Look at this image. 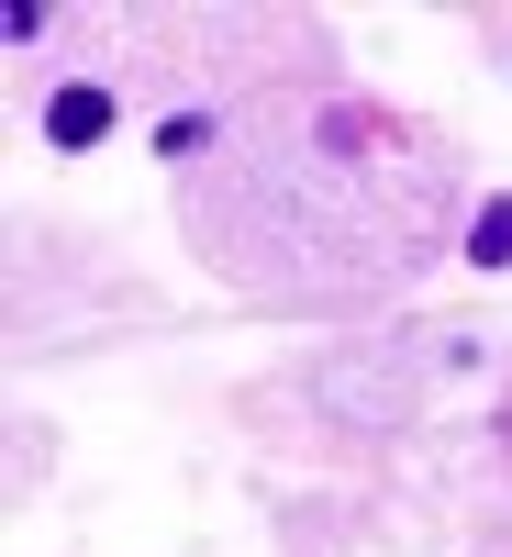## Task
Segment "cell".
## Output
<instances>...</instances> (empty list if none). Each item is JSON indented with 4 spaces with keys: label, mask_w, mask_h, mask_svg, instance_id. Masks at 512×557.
<instances>
[{
    "label": "cell",
    "mask_w": 512,
    "mask_h": 557,
    "mask_svg": "<svg viewBox=\"0 0 512 557\" xmlns=\"http://www.w3.org/2000/svg\"><path fill=\"white\" fill-rule=\"evenodd\" d=\"M45 134L78 157V146H101L112 134V89H57V112H45Z\"/></svg>",
    "instance_id": "obj_1"
},
{
    "label": "cell",
    "mask_w": 512,
    "mask_h": 557,
    "mask_svg": "<svg viewBox=\"0 0 512 557\" xmlns=\"http://www.w3.org/2000/svg\"><path fill=\"white\" fill-rule=\"evenodd\" d=\"M469 257H479V268H512V201H479V223H469Z\"/></svg>",
    "instance_id": "obj_2"
},
{
    "label": "cell",
    "mask_w": 512,
    "mask_h": 557,
    "mask_svg": "<svg viewBox=\"0 0 512 557\" xmlns=\"http://www.w3.org/2000/svg\"><path fill=\"white\" fill-rule=\"evenodd\" d=\"M201 146H212V123H201V112H167V123H157V157H167V168H178V157H201Z\"/></svg>",
    "instance_id": "obj_3"
}]
</instances>
